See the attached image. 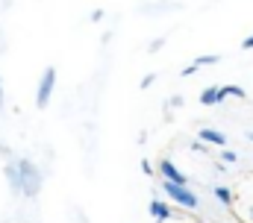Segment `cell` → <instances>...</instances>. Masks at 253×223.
<instances>
[{
	"label": "cell",
	"instance_id": "6da1fadb",
	"mask_svg": "<svg viewBox=\"0 0 253 223\" xmlns=\"http://www.w3.org/2000/svg\"><path fill=\"white\" fill-rule=\"evenodd\" d=\"M18 170H21V194L27 200H36L42 194V182H44V173L39 170V165L33 159H18Z\"/></svg>",
	"mask_w": 253,
	"mask_h": 223
},
{
	"label": "cell",
	"instance_id": "7a4b0ae2",
	"mask_svg": "<svg viewBox=\"0 0 253 223\" xmlns=\"http://www.w3.org/2000/svg\"><path fill=\"white\" fill-rule=\"evenodd\" d=\"M162 191L177 203V206H183L186 212H197L200 209V197L191 191L189 185H177V182H168V179H162Z\"/></svg>",
	"mask_w": 253,
	"mask_h": 223
},
{
	"label": "cell",
	"instance_id": "3957f363",
	"mask_svg": "<svg viewBox=\"0 0 253 223\" xmlns=\"http://www.w3.org/2000/svg\"><path fill=\"white\" fill-rule=\"evenodd\" d=\"M56 76H59L56 65H47L44 74H42V79H39V88H36V106L39 109H47L50 106V97L56 91Z\"/></svg>",
	"mask_w": 253,
	"mask_h": 223
},
{
	"label": "cell",
	"instance_id": "277c9868",
	"mask_svg": "<svg viewBox=\"0 0 253 223\" xmlns=\"http://www.w3.org/2000/svg\"><path fill=\"white\" fill-rule=\"evenodd\" d=\"M156 176H162V179H168V182H177V185H189V176L174 165L171 159H162V162L156 165Z\"/></svg>",
	"mask_w": 253,
	"mask_h": 223
},
{
	"label": "cell",
	"instance_id": "5b68a950",
	"mask_svg": "<svg viewBox=\"0 0 253 223\" xmlns=\"http://www.w3.org/2000/svg\"><path fill=\"white\" fill-rule=\"evenodd\" d=\"M147 212H150V218H153L156 223H168V221H171V215H174V212H171V206H168L162 197H153V200L147 203Z\"/></svg>",
	"mask_w": 253,
	"mask_h": 223
},
{
	"label": "cell",
	"instance_id": "8992f818",
	"mask_svg": "<svg viewBox=\"0 0 253 223\" xmlns=\"http://www.w3.org/2000/svg\"><path fill=\"white\" fill-rule=\"evenodd\" d=\"M197 138L203 144H209V147H227V135L218 132V129H212V126H200L197 129Z\"/></svg>",
	"mask_w": 253,
	"mask_h": 223
},
{
	"label": "cell",
	"instance_id": "52a82bcc",
	"mask_svg": "<svg viewBox=\"0 0 253 223\" xmlns=\"http://www.w3.org/2000/svg\"><path fill=\"white\" fill-rule=\"evenodd\" d=\"M171 9H180V3H174V0H159V3H141V6H138V15H159V12H171Z\"/></svg>",
	"mask_w": 253,
	"mask_h": 223
},
{
	"label": "cell",
	"instance_id": "ba28073f",
	"mask_svg": "<svg viewBox=\"0 0 253 223\" xmlns=\"http://www.w3.org/2000/svg\"><path fill=\"white\" fill-rule=\"evenodd\" d=\"M224 100H227V97H224L221 85H209V88L200 91V106H218V103H224Z\"/></svg>",
	"mask_w": 253,
	"mask_h": 223
},
{
	"label": "cell",
	"instance_id": "9c48e42d",
	"mask_svg": "<svg viewBox=\"0 0 253 223\" xmlns=\"http://www.w3.org/2000/svg\"><path fill=\"white\" fill-rule=\"evenodd\" d=\"M3 173H6V182H9V188H12L15 194H21V170H18V162H6Z\"/></svg>",
	"mask_w": 253,
	"mask_h": 223
},
{
	"label": "cell",
	"instance_id": "30bf717a",
	"mask_svg": "<svg viewBox=\"0 0 253 223\" xmlns=\"http://www.w3.org/2000/svg\"><path fill=\"white\" fill-rule=\"evenodd\" d=\"M212 197H215L221 206H233V203H236V194H233L227 185H215V188H212Z\"/></svg>",
	"mask_w": 253,
	"mask_h": 223
},
{
	"label": "cell",
	"instance_id": "8fae6325",
	"mask_svg": "<svg viewBox=\"0 0 253 223\" xmlns=\"http://www.w3.org/2000/svg\"><path fill=\"white\" fill-rule=\"evenodd\" d=\"M221 91H224V97H236V100H248V91H245L242 85H221Z\"/></svg>",
	"mask_w": 253,
	"mask_h": 223
},
{
	"label": "cell",
	"instance_id": "7c38bea8",
	"mask_svg": "<svg viewBox=\"0 0 253 223\" xmlns=\"http://www.w3.org/2000/svg\"><path fill=\"white\" fill-rule=\"evenodd\" d=\"M218 62H221V56L209 53V56H194V62H191V65H194V68H206V65H218Z\"/></svg>",
	"mask_w": 253,
	"mask_h": 223
},
{
	"label": "cell",
	"instance_id": "4fadbf2b",
	"mask_svg": "<svg viewBox=\"0 0 253 223\" xmlns=\"http://www.w3.org/2000/svg\"><path fill=\"white\" fill-rule=\"evenodd\" d=\"M221 162L224 165H236L239 162V153L236 150H221Z\"/></svg>",
	"mask_w": 253,
	"mask_h": 223
},
{
	"label": "cell",
	"instance_id": "5bb4252c",
	"mask_svg": "<svg viewBox=\"0 0 253 223\" xmlns=\"http://www.w3.org/2000/svg\"><path fill=\"white\" fill-rule=\"evenodd\" d=\"M153 82H156V74H144V76H141V82H138V88H141V91H147Z\"/></svg>",
	"mask_w": 253,
	"mask_h": 223
},
{
	"label": "cell",
	"instance_id": "9a60e30c",
	"mask_svg": "<svg viewBox=\"0 0 253 223\" xmlns=\"http://www.w3.org/2000/svg\"><path fill=\"white\" fill-rule=\"evenodd\" d=\"M189 150L191 153H209V144H203V141H191Z\"/></svg>",
	"mask_w": 253,
	"mask_h": 223
},
{
	"label": "cell",
	"instance_id": "2e32d148",
	"mask_svg": "<svg viewBox=\"0 0 253 223\" xmlns=\"http://www.w3.org/2000/svg\"><path fill=\"white\" fill-rule=\"evenodd\" d=\"M162 47H165V38H153V41L147 44V50H150V53H159Z\"/></svg>",
	"mask_w": 253,
	"mask_h": 223
},
{
	"label": "cell",
	"instance_id": "e0dca14e",
	"mask_svg": "<svg viewBox=\"0 0 253 223\" xmlns=\"http://www.w3.org/2000/svg\"><path fill=\"white\" fill-rule=\"evenodd\" d=\"M141 173H144V176H156V170H153V165H150L147 159H141Z\"/></svg>",
	"mask_w": 253,
	"mask_h": 223
},
{
	"label": "cell",
	"instance_id": "ac0fdd59",
	"mask_svg": "<svg viewBox=\"0 0 253 223\" xmlns=\"http://www.w3.org/2000/svg\"><path fill=\"white\" fill-rule=\"evenodd\" d=\"M88 18H91V24H100V21H103V9H94Z\"/></svg>",
	"mask_w": 253,
	"mask_h": 223
},
{
	"label": "cell",
	"instance_id": "d6986e66",
	"mask_svg": "<svg viewBox=\"0 0 253 223\" xmlns=\"http://www.w3.org/2000/svg\"><path fill=\"white\" fill-rule=\"evenodd\" d=\"M242 50H253V36H248V38L242 41Z\"/></svg>",
	"mask_w": 253,
	"mask_h": 223
},
{
	"label": "cell",
	"instance_id": "ffe728a7",
	"mask_svg": "<svg viewBox=\"0 0 253 223\" xmlns=\"http://www.w3.org/2000/svg\"><path fill=\"white\" fill-rule=\"evenodd\" d=\"M168 106H177V109H180V106H183V97H180V94H177V97H171V100H168Z\"/></svg>",
	"mask_w": 253,
	"mask_h": 223
},
{
	"label": "cell",
	"instance_id": "44dd1931",
	"mask_svg": "<svg viewBox=\"0 0 253 223\" xmlns=\"http://www.w3.org/2000/svg\"><path fill=\"white\" fill-rule=\"evenodd\" d=\"M194 71H197V68H194V65H186V68H183V76H191V74H194Z\"/></svg>",
	"mask_w": 253,
	"mask_h": 223
},
{
	"label": "cell",
	"instance_id": "7402d4cb",
	"mask_svg": "<svg viewBox=\"0 0 253 223\" xmlns=\"http://www.w3.org/2000/svg\"><path fill=\"white\" fill-rule=\"evenodd\" d=\"M0 109H3V79H0Z\"/></svg>",
	"mask_w": 253,
	"mask_h": 223
},
{
	"label": "cell",
	"instance_id": "603a6c76",
	"mask_svg": "<svg viewBox=\"0 0 253 223\" xmlns=\"http://www.w3.org/2000/svg\"><path fill=\"white\" fill-rule=\"evenodd\" d=\"M77 221H80V223H88V221H85V215H77Z\"/></svg>",
	"mask_w": 253,
	"mask_h": 223
},
{
	"label": "cell",
	"instance_id": "cb8c5ba5",
	"mask_svg": "<svg viewBox=\"0 0 253 223\" xmlns=\"http://www.w3.org/2000/svg\"><path fill=\"white\" fill-rule=\"evenodd\" d=\"M248 218H251V223H253V206H251V209H248Z\"/></svg>",
	"mask_w": 253,
	"mask_h": 223
},
{
	"label": "cell",
	"instance_id": "d4e9b609",
	"mask_svg": "<svg viewBox=\"0 0 253 223\" xmlns=\"http://www.w3.org/2000/svg\"><path fill=\"white\" fill-rule=\"evenodd\" d=\"M248 141H253V129H251V132H248Z\"/></svg>",
	"mask_w": 253,
	"mask_h": 223
},
{
	"label": "cell",
	"instance_id": "484cf974",
	"mask_svg": "<svg viewBox=\"0 0 253 223\" xmlns=\"http://www.w3.org/2000/svg\"><path fill=\"white\" fill-rule=\"evenodd\" d=\"M194 223H203V221H194Z\"/></svg>",
	"mask_w": 253,
	"mask_h": 223
}]
</instances>
